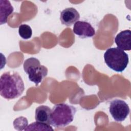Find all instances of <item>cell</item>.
<instances>
[{
    "mask_svg": "<svg viewBox=\"0 0 131 131\" xmlns=\"http://www.w3.org/2000/svg\"><path fill=\"white\" fill-rule=\"evenodd\" d=\"M1 7V18L0 24H6L7 22L8 16L11 14L14 10L13 6L11 5L10 1L7 0L0 1Z\"/></svg>",
    "mask_w": 131,
    "mask_h": 131,
    "instance_id": "30bf717a",
    "label": "cell"
},
{
    "mask_svg": "<svg viewBox=\"0 0 131 131\" xmlns=\"http://www.w3.org/2000/svg\"><path fill=\"white\" fill-rule=\"evenodd\" d=\"M76 109L72 105L64 103L55 104L52 108L50 125L56 127H63L74 120Z\"/></svg>",
    "mask_w": 131,
    "mask_h": 131,
    "instance_id": "7a4b0ae2",
    "label": "cell"
},
{
    "mask_svg": "<svg viewBox=\"0 0 131 131\" xmlns=\"http://www.w3.org/2000/svg\"><path fill=\"white\" fill-rule=\"evenodd\" d=\"M109 111L113 119L117 122L124 121L130 112L128 105L124 101L118 99L111 102Z\"/></svg>",
    "mask_w": 131,
    "mask_h": 131,
    "instance_id": "5b68a950",
    "label": "cell"
},
{
    "mask_svg": "<svg viewBox=\"0 0 131 131\" xmlns=\"http://www.w3.org/2000/svg\"><path fill=\"white\" fill-rule=\"evenodd\" d=\"M52 110L47 105H40L35 110V119L36 121L50 125Z\"/></svg>",
    "mask_w": 131,
    "mask_h": 131,
    "instance_id": "9c48e42d",
    "label": "cell"
},
{
    "mask_svg": "<svg viewBox=\"0 0 131 131\" xmlns=\"http://www.w3.org/2000/svg\"><path fill=\"white\" fill-rule=\"evenodd\" d=\"M104 59L107 67L117 72H123L129 62L128 55L117 47L107 49L104 54Z\"/></svg>",
    "mask_w": 131,
    "mask_h": 131,
    "instance_id": "3957f363",
    "label": "cell"
},
{
    "mask_svg": "<svg viewBox=\"0 0 131 131\" xmlns=\"http://www.w3.org/2000/svg\"><path fill=\"white\" fill-rule=\"evenodd\" d=\"M25 90V85L21 76L14 72L4 73L0 78V94L7 100L19 97Z\"/></svg>",
    "mask_w": 131,
    "mask_h": 131,
    "instance_id": "6da1fadb",
    "label": "cell"
},
{
    "mask_svg": "<svg viewBox=\"0 0 131 131\" xmlns=\"http://www.w3.org/2000/svg\"><path fill=\"white\" fill-rule=\"evenodd\" d=\"M13 126L16 130H25L28 126V120L24 117H19L14 120L13 121Z\"/></svg>",
    "mask_w": 131,
    "mask_h": 131,
    "instance_id": "4fadbf2b",
    "label": "cell"
},
{
    "mask_svg": "<svg viewBox=\"0 0 131 131\" xmlns=\"http://www.w3.org/2000/svg\"><path fill=\"white\" fill-rule=\"evenodd\" d=\"M18 33L22 38L28 39L31 37L32 30L30 26L27 24H22L19 26Z\"/></svg>",
    "mask_w": 131,
    "mask_h": 131,
    "instance_id": "7c38bea8",
    "label": "cell"
},
{
    "mask_svg": "<svg viewBox=\"0 0 131 131\" xmlns=\"http://www.w3.org/2000/svg\"><path fill=\"white\" fill-rule=\"evenodd\" d=\"M73 32L81 38L92 37L95 34V31L93 26L85 21H77L73 29Z\"/></svg>",
    "mask_w": 131,
    "mask_h": 131,
    "instance_id": "8992f818",
    "label": "cell"
},
{
    "mask_svg": "<svg viewBox=\"0 0 131 131\" xmlns=\"http://www.w3.org/2000/svg\"><path fill=\"white\" fill-rule=\"evenodd\" d=\"M115 42L117 48L123 51L131 50V31L125 30L121 31L116 36Z\"/></svg>",
    "mask_w": 131,
    "mask_h": 131,
    "instance_id": "ba28073f",
    "label": "cell"
},
{
    "mask_svg": "<svg viewBox=\"0 0 131 131\" xmlns=\"http://www.w3.org/2000/svg\"><path fill=\"white\" fill-rule=\"evenodd\" d=\"M80 14L74 8H67L60 12V20L61 23L66 26H71L79 20Z\"/></svg>",
    "mask_w": 131,
    "mask_h": 131,
    "instance_id": "52a82bcc",
    "label": "cell"
},
{
    "mask_svg": "<svg viewBox=\"0 0 131 131\" xmlns=\"http://www.w3.org/2000/svg\"><path fill=\"white\" fill-rule=\"evenodd\" d=\"M24 71L28 75L29 79L34 82L36 86L41 83L47 76L48 69L41 65L39 60L34 57L27 59L23 63Z\"/></svg>",
    "mask_w": 131,
    "mask_h": 131,
    "instance_id": "277c9868",
    "label": "cell"
},
{
    "mask_svg": "<svg viewBox=\"0 0 131 131\" xmlns=\"http://www.w3.org/2000/svg\"><path fill=\"white\" fill-rule=\"evenodd\" d=\"M25 130H54L53 128L48 124L39 122L37 121L33 122L28 125Z\"/></svg>",
    "mask_w": 131,
    "mask_h": 131,
    "instance_id": "8fae6325",
    "label": "cell"
}]
</instances>
